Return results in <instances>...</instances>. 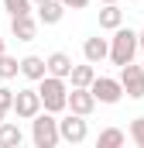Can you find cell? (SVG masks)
Segmentation results:
<instances>
[{
	"label": "cell",
	"instance_id": "3957f363",
	"mask_svg": "<svg viewBox=\"0 0 144 148\" xmlns=\"http://www.w3.org/2000/svg\"><path fill=\"white\" fill-rule=\"evenodd\" d=\"M31 141L35 148H55L62 138H58V117L48 110H38L31 117Z\"/></svg>",
	"mask_w": 144,
	"mask_h": 148
},
{
	"label": "cell",
	"instance_id": "603a6c76",
	"mask_svg": "<svg viewBox=\"0 0 144 148\" xmlns=\"http://www.w3.org/2000/svg\"><path fill=\"white\" fill-rule=\"evenodd\" d=\"M137 52H144V31H137Z\"/></svg>",
	"mask_w": 144,
	"mask_h": 148
},
{
	"label": "cell",
	"instance_id": "30bf717a",
	"mask_svg": "<svg viewBox=\"0 0 144 148\" xmlns=\"http://www.w3.org/2000/svg\"><path fill=\"white\" fill-rule=\"evenodd\" d=\"M107 52H110V41L107 38H86L82 41V55H86V62H93V66H100L103 59H107Z\"/></svg>",
	"mask_w": 144,
	"mask_h": 148
},
{
	"label": "cell",
	"instance_id": "5bb4252c",
	"mask_svg": "<svg viewBox=\"0 0 144 148\" xmlns=\"http://www.w3.org/2000/svg\"><path fill=\"white\" fill-rule=\"evenodd\" d=\"M124 24V10L117 7V3H103V10H100V28L103 31H113V28H120Z\"/></svg>",
	"mask_w": 144,
	"mask_h": 148
},
{
	"label": "cell",
	"instance_id": "9a60e30c",
	"mask_svg": "<svg viewBox=\"0 0 144 148\" xmlns=\"http://www.w3.org/2000/svg\"><path fill=\"white\" fill-rule=\"evenodd\" d=\"M21 141H24L21 127H17V124H10V121H0V148H17Z\"/></svg>",
	"mask_w": 144,
	"mask_h": 148
},
{
	"label": "cell",
	"instance_id": "4316f807",
	"mask_svg": "<svg viewBox=\"0 0 144 148\" xmlns=\"http://www.w3.org/2000/svg\"><path fill=\"white\" fill-rule=\"evenodd\" d=\"M3 117H7V114H3V110H0V121H3Z\"/></svg>",
	"mask_w": 144,
	"mask_h": 148
},
{
	"label": "cell",
	"instance_id": "44dd1931",
	"mask_svg": "<svg viewBox=\"0 0 144 148\" xmlns=\"http://www.w3.org/2000/svg\"><path fill=\"white\" fill-rule=\"evenodd\" d=\"M10 107H14V90L0 86V110H3V114H10Z\"/></svg>",
	"mask_w": 144,
	"mask_h": 148
},
{
	"label": "cell",
	"instance_id": "484cf974",
	"mask_svg": "<svg viewBox=\"0 0 144 148\" xmlns=\"http://www.w3.org/2000/svg\"><path fill=\"white\" fill-rule=\"evenodd\" d=\"M31 3H35V7H38V3H45V0H31Z\"/></svg>",
	"mask_w": 144,
	"mask_h": 148
},
{
	"label": "cell",
	"instance_id": "277c9868",
	"mask_svg": "<svg viewBox=\"0 0 144 148\" xmlns=\"http://www.w3.org/2000/svg\"><path fill=\"white\" fill-rule=\"evenodd\" d=\"M86 134H89V127H86V117H82V114L69 110V117L58 121V138H62L65 145H82Z\"/></svg>",
	"mask_w": 144,
	"mask_h": 148
},
{
	"label": "cell",
	"instance_id": "7402d4cb",
	"mask_svg": "<svg viewBox=\"0 0 144 148\" xmlns=\"http://www.w3.org/2000/svg\"><path fill=\"white\" fill-rule=\"evenodd\" d=\"M65 10H82V7H89V0H58Z\"/></svg>",
	"mask_w": 144,
	"mask_h": 148
},
{
	"label": "cell",
	"instance_id": "d4e9b609",
	"mask_svg": "<svg viewBox=\"0 0 144 148\" xmlns=\"http://www.w3.org/2000/svg\"><path fill=\"white\" fill-rule=\"evenodd\" d=\"M100 3H117V0H100Z\"/></svg>",
	"mask_w": 144,
	"mask_h": 148
},
{
	"label": "cell",
	"instance_id": "8fae6325",
	"mask_svg": "<svg viewBox=\"0 0 144 148\" xmlns=\"http://www.w3.org/2000/svg\"><path fill=\"white\" fill-rule=\"evenodd\" d=\"M45 69H48V76L69 79V73H72V59L65 55V52H52V55L45 59Z\"/></svg>",
	"mask_w": 144,
	"mask_h": 148
},
{
	"label": "cell",
	"instance_id": "7a4b0ae2",
	"mask_svg": "<svg viewBox=\"0 0 144 148\" xmlns=\"http://www.w3.org/2000/svg\"><path fill=\"white\" fill-rule=\"evenodd\" d=\"M110 41V52L107 59L113 62V66H127V62H134V55H137V31H130V28H113V38H107Z\"/></svg>",
	"mask_w": 144,
	"mask_h": 148
},
{
	"label": "cell",
	"instance_id": "ba28073f",
	"mask_svg": "<svg viewBox=\"0 0 144 148\" xmlns=\"http://www.w3.org/2000/svg\"><path fill=\"white\" fill-rule=\"evenodd\" d=\"M10 110L17 114V121H31V117L41 110L38 90H17V93H14V107H10Z\"/></svg>",
	"mask_w": 144,
	"mask_h": 148
},
{
	"label": "cell",
	"instance_id": "52a82bcc",
	"mask_svg": "<svg viewBox=\"0 0 144 148\" xmlns=\"http://www.w3.org/2000/svg\"><path fill=\"white\" fill-rule=\"evenodd\" d=\"M65 110L82 114V117H89V114L96 110V97L89 93V86H72L69 97H65Z\"/></svg>",
	"mask_w": 144,
	"mask_h": 148
},
{
	"label": "cell",
	"instance_id": "9c48e42d",
	"mask_svg": "<svg viewBox=\"0 0 144 148\" xmlns=\"http://www.w3.org/2000/svg\"><path fill=\"white\" fill-rule=\"evenodd\" d=\"M10 35L17 41H35L38 38V17L35 14H17L10 17Z\"/></svg>",
	"mask_w": 144,
	"mask_h": 148
},
{
	"label": "cell",
	"instance_id": "5b68a950",
	"mask_svg": "<svg viewBox=\"0 0 144 148\" xmlns=\"http://www.w3.org/2000/svg\"><path fill=\"white\" fill-rule=\"evenodd\" d=\"M120 90H124L130 100H141L144 97V69L141 66H134V62L120 66Z\"/></svg>",
	"mask_w": 144,
	"mask_h": 148
},
{
	"label": "cell",
	"instance_id": "ffe728a7",
	"mask_svg": "<svg viewBox=\"0 0 144 148\" xmlns=\"http://www.w3.org/2000/svg\"><path fill=\"white\" fill-rule=\"evenodd\" d=\"M127 134H130V141L137 148H144V117H134V121H130V131H127Z\"/></svg>",
	"mask_w": 144,
	"mask_h": 148
},
{
	"label": "cell",
	"instance_id": "6da1fadb",
	"mask_svg": "<svg viewBox=\"0 0 144 148\" xmlns=\"http://www.w3.org/2000/svg\"><path fill=\"white\" fill-rule=\"evenodd\" d=\"M65 97H69V83H65V79L48 76V73L38 79V100H41V110L62 114V110H65Z\"/></svg>",
	"mask_w": 144,
	"mask_h": 148
},
{
	"label": "cell",
	"instance_id": "cb8c5ba5",
	"mask_svg": "<svg viewBox=\"0 0 144 148\" xmlns=\"http://www.w3.org/2000/svg\"><path fill=\"white\" fill-rule=\"evenodd\" d=\"M3 52H7V41H3V38H0V55H3Z\"/></svg>",
	"mask_w": 144,
	"mask_h": 148
},
{
	"label": "cell",
	"instance_id": "e0dca14e",
	"mask_svg": "<svg viewBox=\"0 0 144 148\" xmlns=\"http://www.w3.org/2000/svg\"><path fill=\"white\" fill-rule=\"evenodd\" d=\"M93 79H96L93 62H86V66H75V62H72V73H69V83H72V86H89Z\"/></svg>",
	"mask_w": 144,
	"mask_h": 148
},
{
	"label": "cell",
	"instance_id": "7c38bea8",
	"mask_svg": "<svg viewBox=\"0 0 144 148\" xmlns=\"http://www.w3.org/2000/svg\"><path fill=\"white\" fill-rule=\"evenodd\" d=\"M62 14H65V7H62L58 0H45V3H38V24H58Z\"/></svg>",
	"mask_w": 144,
	"mask_h": 148
},
{
	"label": "cell",
	"instance_id": "4fadbf2b",
	"mask_svg": "<svg viewBox=\"0 0 144 148\" xmlns=\"http://www.w3.org/2000/svg\"><path fill=\"white\" fill-rule=\"evenodd\" d=\"M45 73H48V69H45V59H41V55H24V59H21V76H24V79L38 83Z\"/></svg>",
	"mask_w": 144,
	"mask_h": 148
},
{
	"label": "cell",
	"instance_id": "d6986e66",
	"mask_svg": "<svg viewBox=\"0 0 144 148\" xmlns=\"http://www.w3.org/2000/svg\"><path fill=\"white\" fill-rule=\"evenodd\" d=\"M31 0H3V10L10 14V17H17V14H31Z\"/></svg>",
	"mask_w": 144,
	"mask_h": 148
},
{
	"label": "cell",
	"instance_id": "8992f818",
	"mask_svg": "<svg viewBox=\"0 0 144 148\" xmlns=\"http://www.w3.org/2000/svg\"><path fill=\"white\" fill-rule=\"evenodd\" d=\"M89 93L96 97V103H117V100L124 97L120 79H110V76H96V79L89 83Z\"/></svg>",
	"mask_w": 144,
	"mask_h": 148
},
{
	"label": "cell",
	"instance_id": "83f0119b",
	"mask_svg": "<svg viewBox=\"0 0 144 148\" xmlns=\"http://www.w3.org/2000/svg\"><path fill=\"white\" fill-rule=\"evenodd\" d=\"M141 69H144V66H141Z\"/></svg>",
	"mask_w": 144,
	"mask_h": 148
},
{
	"label": "cell",
	"instance_id": "2e32d148",
	"mask_svg": "<svg viewBox=\"0 0 144 148\" xmlns=\"http://www.w3.org/2000/svg\"><path fill=\"white\" fill-rule=\"evenodd\" d=\"M127 141V134L120 131V127H103L100 134H96V148H120Z\"/></svg>",
	"mask_w": 144,
	"mask_h": 148
},
{
	"label": "cell",
	"instance_id": "ac0fdd59",
	"mask_svg": "<svg viewBox=\"0 0 144 148\" xmlns=\"http://www.w3.org/2000/svg\"><path fill=\"white\" fill-rule=\"evenodd\" d=\"M17 73H21V62H17L14 55L3 52V55H0V79H14Z\"/></svg>",
	"mask_w": 144,
	"mask_h": 148
}]
</instances>
